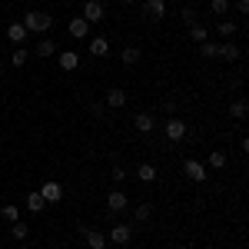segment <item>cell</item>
<instances>
[{"label":"cell","instance_id":"15","mask_svg":"<svg viewBox=\"0 0 249 249\" xmlns=\"http://www.w3.org/2000/svg\"><path fill=\"white\" fill-rule=\"evenodd\" d=\"M87 34H90V23H87L83 17L70 20V37H73V40H87Z\"/></svg>","mask_w":249,"mask_h":249},{"label":"cell","instance_id":"20","mask_svg":"<svg viewBox=\"0 0 249 249\" xmlns=\"http://www.w3.org/2000/svg\"><path fill=\"white\" fill-rule=\"evenodd\" d=\"M190 37L196 40V43H206V40H210V27L196 20V23H193V27H190Z\"/></svg>","mask_w":249,"mask_h":249},{"label":"cell","instance_id":"11","mask_svg":"<svg viewBox=\"0 0 249 249\" xmlns=\"http://www.w3.org/2000/svg\"><path fill=\"white\" fill-rule=\"evenodd\" d=\"M133 126H136V133H153V130H156L153 113H136L133 116Z\"/></svg>","mask_w":249,"mask_h":249},{"label":"cell","instance_id":"6","mask_svg":"<svg viewBox=\"0 0 249 249\" xmlns=\"http://www.w3.org/2000/svg\"><path fill=\"white\" fill-rule=\"evenodd\" d=\"M163 130H166V140H170V143H179V140L186 136V123H183L179 116H170Z\"/></svg>","mask_w":249,"mask_h":249},{"label":"cell","instance_id":"22","mask_svg":"<svg viewBox=\"0 0 249 249\" xmlns=\"http://www.w3.org/2000/svg\"><path fill=\"white\" fill-rule=\"evenodd\" d=\"M10 236H14V243H23V239L30 236V226H27L23 219H17V223L10 226Z\"/></svg>","mask_w":249,"mask_h":249},{"label":"cell","instance_id":"17","mask_svg":"<svg viewBox=\"0 0 249 249\" xmlns=\"http://www.w3.org/2000/svg\"><path fill=\"white\" fill-rule=\"evenodd\" d=\"M243 57V50H239V47H236V43H230V40H226V43H219V60H239Z\"/></svg>","mask_w":249,"mask_h":249},{"label":"cell","instance_id":"3","mask_svg":"<svg viewBox=\"0 0 249 249\" xmlns=\"http://www.w3.org/2000/svg\"><path fill=\"white\" fill-rule=\"evenodd\" d=\"M130 239H133V226H126V223H116L107 232V243H116V246H126Z\"/></svg>","mask_w":249,"mask_h":249},{"label":"cell","instance_id":"28","mask_svg":"<svg viewBox=\"0 0 249 249\" xmlns=\"http://www.w3.org/2000/svg\"><path fill=\"white\" fill-rule=\"evenodd\" d=\"M210 166L213 170H223V166H226V153H223V150H213L210 153Z\"/></svg>","mask_w":249,"mask_h":249},{"label":"cell","instance_id":"14","mask_svg":"<svg viewBox=\"0 0 249 249\" xmlns=\"http://www.w3.org/2000/svg\"><path fill=\"white\" fill-rule=\"evenodd\" d=\"M57 53V43L50 37H40V43L34 47V57H40V60H47V57H53Z\"/></svg>","mask_w":249,"mask_h":249},{"label":"cell","instance_id":"5","mask_svg":"<svg viewBox=\"0 0 249 249\" xmlns=\"http://www.w3.org/2000/svg\"><path fill=\"white\" fill-rule=\"evenodd\" d=\"M103 17H107V7H103L100 0H87V3H83V20H87V23H100Z\"/></svg>","mask_w":249,"mask_h":249},{"label":"cell","instance_id":"18","mask_svg":"<svg viewBox=\"0 0 249 249\" xmlns=\"http://www.w3.org/2000/svg\"><path fill=\"white\" fill-rule=\"evenodd\" d=\"M136 179H140V183H153L156 179V166L153 163H140V166H136Z\"/></svg>","mask_w":249,"mask_h":249},{"label":"cell","instance_id":"26","mask_svg":"<svg viewBox=\"0 0 249 249\" xmlns=\"http://www.w3.org/2000/svg\"><path fill=\"white\" fill-rule=\"evenodd\" d=\"M216 30H219V37H226V40H230L232 34L239 30V23H236V20H219V27H216Z\"/></svg>","mask_w":249,"mask_h":249},{"label":"cell","instance_id":"9","mask_svg":"<svg viewBox=\"0 0 249 249\" xmlns=\"http://www.w3.org/2000/svg\"><path fill=\"white\" fill-rule=\"evenodd\" d=\"M126 206H130V199H126V193H123V190H113L110 196H107V210H110V213H123Z\"/></svg>","mask_w":249,"mask_h":249},{"label":"cell","instance_id":"21","mask_svg":"<svg viewBox=\"0 0 249 249\" xmlns=\"http://www.w3.org/2000/svg\"><path fill=\"white\" fill-rule=\"evenodd\" d=\"M27 60H30V50H27V47H14V53H10V63H14V67H27Z\"/></svg>","mask_w":249,"mask_h":249},{"label":"cell","instance_id":"10","mask_svg":"<svg viewBox=\"0 0 249 249\" xmlns=\"http://www.w3.org/2000/svg\"><path fill=\"white\" fill-rule=\"evenodd\" d=\"M57 63H60V70H77V67H80V53H77V50H60Z\"/></svg>","mask_w":249,"mask_h":249},{"label":"cell","instance_id":"37","mask_svg":"<svg viewBox=\"0 0 249 249\" xmlns=\"http://www.w3.org/2000/svg\"><path fill=\"white\" fill-rule=\"evenodd\" d=\"M0 73H3V63H0Z\"/></svg>","mask_w":249,"mask_h":249},{"label":"cell","instance_id":"27","mask_svg":"<svg viewBox=\"0 0 249 249\" xmlns=\"http://www.w3.org/2000/svg\"><path fill=\"white\" fill-rule=\"evenodd\" d=\"M133 216H136V223H146L153 216V206L150 203H140V206H133Z\"/></svg>","mask_w":249,"mask_h":249},{"label":"cell","instance_id":"34","mask_svg":"<svg viewBox=\"0 0 249 249\" xmlns=\"http://www.w3.org/2000/svg\"><path fill=\"white\" fill-rule=\"evenodd\" d=\"M110 179H113L116 186H120V183L126 179V170H123V166H113V170H110Z\"/></svg>","mask_w":249,"mask_h":249},{"label":"cell","instance_id":"19","mask_svg":"<svg viewBox=\"0 0 249 249\" xmlns=\"http://www.w3.org/2000/svg\"><path fill=\"white\" fill-rule=\"evenodd\" d=\"M246 113H249L246 100H243V96H236V100L230 103V116H232V120H246Z\"/></svg>","mask_w":249,"mask_h":249},{"label":"cell","instance_id":"8","mask_svg":"<svg viewBox=\"0 0 249 249\" xmlns=\"http://www.w3.org/2000/svg\"><path fill=\"white\" fill-rule=\"evenodd\" d=\"M80 232H83V239H87L90 249H107V232H96L90 226H80Z\"/></svg>","mask_w":249,"mask_h":249},{"label":"cell","instance_id":"30","mask_svg":"<svg viewBox=\"0 0 249 249\" xmlns=\"http://www.w3.org/2000/svg\"><path fill=\"white\" fill-rule=\"evenodd\" d=\"M179 103H183V100H176V96H170V100L163 103V110H166V116H179Z\"/></svg>","mask_w":249,"mask_h":249},{"label":"cell","instance_id":"1","mask_svg":"<svg viewBox=\"0 0 249 249\" xmlns=\"http://www.w3.org/2000/svg\"><path fill=\"white\" fill-rule=\"evenodd\" d=\"M20 23L27 27V34H40V37H43V34L53 27V17H50V14H43V10H27Z\"/></svg>","mask_w":249,"mask_h":249},{"label":"cell","instance_id":"23","mask_svg":"<svg viewBox=\"0 0 249 249\" xmlns=\"http://www.w3.org/2000/svg\"><path fill=\"white\" fill-rule=\"evenodd\" d=\"M199 53H203V60H216V57H219V43H216V40L199 43Z\"/></svg>","mask_w":249,"mask_h":249},{"label":"cell","instance_id":"38","mask_svg":"<svg viewBox=\"0 0 249 249\" xmlns=\"http://www.w3.org/2000/svg\"><path fill=\"white\" fill-rule=\"evenodd\" d=\"M17 249H27V246H17Z\"/></svg>","mask_w":249,"mask_h":249},{"label":"cell","instance_id":"2","mask_svg":"<svg viewBox=\"0 0 249 249\" xmlns=\"http://www.w3.org/2000/svg\"><path fill=\"white\" fill-rule=\"evenodd\" d=\"M183 176H186L190 183H206V179H210V173H206V166H203L199 160H183Z\"/></svg>","mask_w":249,"mask_h":249},{"label":"cell","instance_id":"24","mask_svg":"<svg viewBox=\"0 0 249 249\" xmlns=\"http://www.w3.org/2000/svg\"><path fill=\"white\" fill-rule=\"evenodd\" d=\"M27 210H30V213H43V210H47V203H43V196H40L37 190L27 196Z\"/></svg>","mask_w":249,"mask_h":249},{"label":"cell","instance_id":"32","mask_svg":"<svg viewBox=\"0 0 249 249\" xmlns=\"http://www.w3.org/2000/svg\"><path fill=\"white\" fill-rule=\"evenodd\" d=\"M210 10L216 14V17H223V14L230 10V0H213V3H210Z\"/></svg>","mask_w":249,"mask_h":249},{"label":"cell","instance_id":"13","mask_svg":"<svg viewBox=\"0 0 249 249\" xmlns=\"http://www.w3.org/2000/svg\"><path fill=\"white\" fill-rule=\"evenodd\" d=\"M103 103H107V110H120V107H126V93H123L120 87H113L110 93L103 96Z\"/></svg>","mask_w":249,"mask_h":249},{"label":"cell","instance_id":"25","mask_svg":"<svg viewBox=\"0 0 249 249\" xmlns=\"http://www.w3.org/2000/svg\"><path fill=\"white\" fill-rule=\"evenodd\" d=\"M123 63H126V67H136V63H140V47H123Z\"/></svg>","mask_w":249,"mask_h":249},{"label":"cell","instance_id":"7","mask_svg":"<svg viewBox=\"0 0 249 249\" xmlns=\"http://www.w3.org/2000/svg\"><path fill=\"white\" fill-rule=\"evenodd\" d=\"M143 14H146V20H163L166 17V0H143Z\"/></svg>","mask_w":249,"mask_h":249},{"label":"cell","instance_id":"4","mask_svg":"<svg viewBox=\"0 0 249 249\" xmlns=\"http://www.w3.org/2000/svg\"><path fill=\"white\" fill-rule=\"evenodd\" d=\"M40 196H43V203H47V206H50V203H60V199H63V186H60L57 179H47V183H43V186H40Z\"/></svg>","mask_w":249,"mask_h":249},{"label":"cell","instance_id":"33","mask_svg":"<svg viewBox=\"0 0 249 249\" xmlns=\"http://www.w3.org/2000/svg\"><path fill=\"white\" fill-rule=\"evenodd\" d=\"M179 17H183L186 27H193V23H196V10H193V7H183V14H179Z\"/></svg>","mask_w":249,"mask_h":249},{"label":"cell","instance_id":"29","mask_svg":"<svg viewBox=\"0 0 249 249\" xmlns=\"http://www.w3.org/2000/svg\"><path fill=\"white\" fill-rule=\"evenodd\" d=\"M0 216H3L7 223H17L20 219V206H0Z\"/></svg>","mask_w":249,"mask_h":249},{"label":"cell","instance_id":"12","mask_svg":"<svg viewBox=\"0 0 249 249\" xmlns=\"http://www.w3.org/2000/svg\"><path fill=\"white\" fill-rule=\"evenodd\" d=\"M7 37H10V43H14V47H20V43L30 37V34H27V27H23L20 20H14V23L7 27Z\"/></svg>","mask_w":249,"mask_h":249},{"label":"cell","instance_id":"31","mask_svg":"<svg viewBox=\"0 0 249 249\" xmlns=\"http://www.w3.org/2000/svg\"><path fill=\"white\" fill-rule=\"evenodd\" d=\"M90 113H93L96 120H103V116H107V103H103V100H93V103H90Z\"/></svg>","mask_w":249,"mask_h":249},{"label":"cell","instance_id":"16","mask_svg":"<svg viewBox=\"0 0 249 249\" xmlns=\"http://www.w3.org/2000/svg\"><path fill=\"white\" fill-rule=\"evenodd\" d=\"M90 53H93V57H110V40L107 37H93L90 40Z\"/></svg>","mask_w":249,"mask_h":249},{"label":"cell","instance_id":"35","mask_svg":"<svg viewBox=\"0 0 249 249\" xmlns=\"http://www.w3.org/2000/svg\"><path fill=\"white\" fill-rule=\"evenodd\" d=\"M236 7H239V14H249V0H239Z\"/></svg>","mask_w":249,"mask_h":249},{"label":"cell","instance_id":"36","mask_svg":"<svg viewBox=\"0 0 249 249\" xmlns=\"http://www.w3.org/2000/svg\"><path fill=\"white\" fill-rule=\"evenodd\" d=\"M120 3H136V0H120Z\"/></svg>","mask_w":249,"mask_h":249}]
</instances>
